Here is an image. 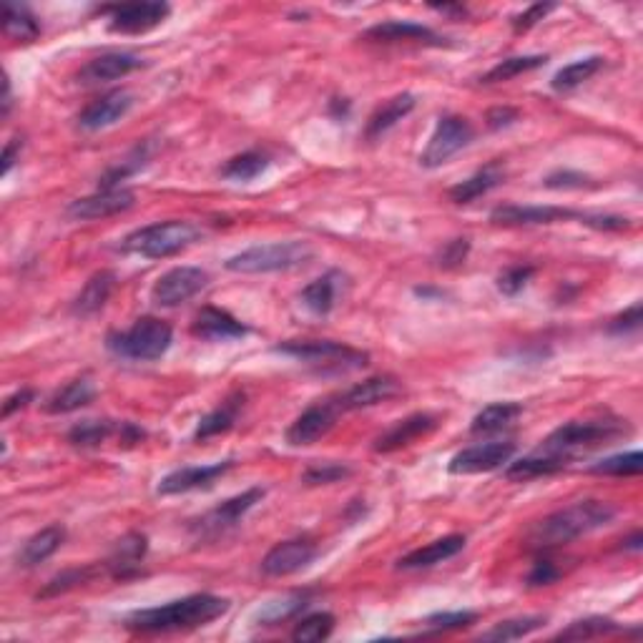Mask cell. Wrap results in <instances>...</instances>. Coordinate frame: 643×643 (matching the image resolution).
<instances>
[{
	"label": "cell",
	"mask_w": 643,
	"mask_h": 643,
	"mask_svg": "<svg viewBox=\"0 0 643 643\" xmlns=\"http://www.w3.org/2000/svg\"><path fill=\"white\" fill-rule=\"evenodd\" d=\"M232 608V601L211 593H194V596L179 598V601L164 603V606L134 611L124 621L129 631L136 633H169V631H191V628L206 626L217 621Z\"/></svg>",
	"instance_id": "cell-1"
},
{
	"label": "cell",
	"mask_w": 643,
	"mask_h": 643,
	"mask_svg": "<svg viewBox=\"0 0 643 643\" xmlns=\"http://www.w3.org/2000/svg\"><path fill=\"white\" fill-rule=\"evenodd\" d=\"M616 518V508L603 500H581L568 508L556 510L553 515L543 518L541 523L530 530V543L535 548H556L566 546V543L576 541L581 535L593 533V530L603 528Z\"/></svg>",
	"instance_id": "cell-2"
},
{
	"label": "cell",
	"mask_w": 643,
	"mask_h": 643,
	"mask_svg": "<svg viewBox=\"0 0 643 643\" xmlns=\"http://www.w3.org/2000/svg\"><path fill=\"white\" fill-rule=\"evenodd\" d=\"M314 259V247L309 242H272L257 244L227 259L224 267L234 274H272L299 269Z\"/></svg>",
	"instance_id": "cell-3"
},
{
	"label": "cell",
	"mask_w": 643,
	"mask_h": 643,
	"mask_svg": "<svg viewBox=\"0 0 643 643\" xmlns=\"http://www.w3.org/2000/svg\"><path fill=\"white\" fill-rule=\"evenodd\" d=\"M201 229L191 222L171 219V222H156L141 227L124 239L121 249L126 254H136L144 259H166L184 252L191 244L199 242Z\"/></svg>",
	"instance_id": "cell-4"
},
{
	"label": "cell",
	"mask_w": 643,
	"mask_h": 643,
	"mask_svg": "<svg viewBox=\"0 0 643 643\" xmlns=\"http://www.w3.org/2000/svg\"><path fill=\"white\" fill-rule=\"evenodd\" d=\"M171 340H174V332H171L169 322L159 317H141L136 319L131 330L111 332L106 337V347L124 360L154 362L166 355Z\"/></svg>",
	"instance_id": "cell-5"
},
{
	"label": "cell",
	"mask_w": 643,
	"mask_h": 643,
	"mask_svg": "<svg viewBox=\"0 0 643 643\" xmlns=\"http://www.w3.org/2000/svg\"><path fill=\"white\" fill-rule=\"evenodd\" d=\"M626 433V422L618 420H571L558 427V430H553V433L543 440L541 453L561 455V458L568 460L576 450L598 448V445L611 443L618 435Z\"/></svg>",
	"instance_id": "cell-6"
},
{
	"label": "cell",
	"mask_w": 643,
	"mask_h": 643,
	"mask_svg": "<svg viewBox=\"0 0 643 643\" xmlns=\"http://www.w3.org/2000/svg\"><path fill=\"white\" fill-rule=\"evenodd\" d=\"M279 355H287L292 360L304 362L325 375H340V372L360 370L370 362L367 352L347 347L342 342H284L277 347Z\"/></svg>",
	"instance_id": "cell-7"
},
{
	"label": "cell",
	"mask_w": 643,
	"mask_h": 643,
	"mask_svg": "<svg viewBox=\"0 0 643 643\" xmlns=\"http://www.w3.org/2000/svg\"><path fill=\"white\" fill-rule=\"evenodd\" d=\"M473 141V126L463 116H443L435 126L433 136L427 141L425 151L420 154V166L425 169H440L448 164L455 154Z\"/></svg>",
	"instance_id": "cell-8"
},
{
	"label": "cell",
	"mask_w": 643,
	"mask_h": 643,
	"mask_svg": "<svg viewBox=\"0 0 643 643\" xmlns=\"http://www.w3.org/2000/svg\"><path fill=\"white\" fill-rule=\"evenodd\" d=\"M209 284V274L199 267H174L156 279L151 287V302L156 307H179Z\"/></svg>",
	"instance_id": "cell-9"
},
{
	"label": "cell",
	"mask_w": 643,
	"mask_h": 643,
	"mask_svg": "<svg viewBox=\"0 0 643 643\" xmlns=\"http://www.w3.org/2000/svg\"><path fill=\"white\" fill-rule=\"evenodd\" d=\"M109 13V31L119 36H141V33L154 31L156 26L169 18V3H124V6L106 8Z\"/></svg>",
	"instance_id": "cell-10"
},
{
	"label": "cell",
	"mask_w": 643,
	"mask_h": 643,
	"mask_svg": "<svg viewBox=\"0 0 643 643\" xmlns=\"http://www.w3.org/2000/svg\"><path fill=\"white\" fill-rule=\"evenodd\" d=\"M340 412L342 407L337 405V400H325L307 407V410H304L302 415L287 427V443L292 445V448H307V445H314L317 440L325 438L332 427L337 425Z\"/></svg>",
	"instance_id": "cell-11"
},
{
	"label": "cell",
	"mask_w": 643,
	"mask_h": 643,
	"mask_svg": "<svg viewBox=\"0 0 643 643\" xmlns=\"http://www.w3.org/2000/svg\"><path fill=\"white\" fill-rule=\"evenodd\" d=\"M568 219H581V214L563 206H520V204H503L493 209L490 222L498 227H538V224H556L568 222Z\"/></svg>",
	"instance_id": "cell-12"
},
{
	"label": "cell",
	"mask_w": 643,
	"mask_h": 643,
	"mask_svg": "<svg viewBox=\"0 0 643 643\" xmlns=\"http://www.w3.org/2000/svg\"><path fill=\"white\" fill-rule=\"evenodd\" d=\"M515 455V443H485L465 448L450 460L448 470L453 475H478V473H493V470L503 468L510 463Z\"/></svg>",
	"instance_id": "cell-13"
},
{
	"label": "cell",
	"mask_w": 643,
	"mask_h": 643,
	"mask_svg": "<svg viewBox=\"0 0 643 643\" xmlns=\"http://www.w3.org/2000/svg\"><path fill=\"white\" fill-rule=\"evenodd\" d=\"M234 468V460H224V463L214 465H186V468L174 470L166 478H161L156 493L159 495H181L191 493V490H206L217 483L219 478Z\"/></svg>",
	"instance_id": "cell-14"
},
{
	"label": "cell",
	"mask_w": 643,
	"mask_h": 643,
	"mask_svg": "<svg viewBox=\"0 0 643 643\" xmlns=\"http://www.w3.org/2000/svg\"><path fill=\"white\" fill-rule=\"evenodd\" d=\"M314 558H317V546L312 541H307V538H292V541L277 543L264 556L262 573L272 578L292 576V573L304 571Z\"/></svg>",
	"instance_id": "cell-15"
},
{
	"label": "cell",
	"mask_w": 643,
	"mask_h": 643,
	"mask_svg": "<svg viewBox=\"0 0 643 643\" xmlns=\"http://www.w3.org/2000/svg\"><path fill=\"white\" fill-rule=\"evenodd\" d=\"M134 201L136 194L131 189H98L96 194L73 201L68 206V214L73 219H81V222H91V219H106L124 214V211H129L134 206Z\"/></svg>",
	"instance_id": "cell-16"
},
{
	"label": "cell",
	"mask_w": 643,
	"mask_h": 643,
	"mask_svg": "<svg viewBox=\"0 0 643 643\" xmlns=\"http://www.w3.org/2000/svg\"><path fill=\"white\" fill-rule=\"evenodd\" d=\"M146 61L136 53H126V51H111V53H101V56L91 58L86 66L78 71V81L86 83V86H96V83H109L116 81V78H124L129 73L139 71L144 68Z\"/></svg>",
	"instance_id": "cell-17"
},
{
	"label": "cell",
	"mask_w": 643,
	"mask_h": 643,
	"mask_svg": "<svg viewBox=\"0 0 643 643\" xmlns=\"http://www.w3.org/2000/svg\"><path fill=\"white\" fill-rule=\"evenodd\" d=\"M134 106V96L129 91H111L103 93L101 98L91 101L86 109L78 114V126L86 131H101L114 126L116 121L124 119Z\"/></svg>",
	"instance_id": "cell-18"
},
{
	"label": "cell",
	"mask_w": 643,
	"mask_h": 643,
	"mask_svg": "<svg viewBox=\"0 0 643 643\" xmlns=\"http://www.w3.org/2000/svg\"><path fill=\"white\" fill-rule=\"evenodd\" d=\"M262 498H264V488H252L247 490V493L237 495V498H229L227 503H222L219 508L209 510V513L199 520L196 528H199L201 535L224 533L227 528L237 525L239 520H242Z\"/></svg>",
	"instance_id": "cell-19"
},
{
	"label": "cell",
	"mask_w": 643,
	"mask_h": 643,
	"mask_svg": "<svg viewBox=\"0 0 643 643\" xmlns=\"http://www.w3.org/2000/svg\"><path fill=\"white\" fill-rule=\"evenodd\" d=\"M438 425H440L438 417L427 415V412H417V415L405 417V420L395 422L385 435L377 438L375 453H395V450L407 448V445H412L415 440L433 433Z\"/></svg>",
	"instance_id": "cell-20"
},
{
	"label": "cell",
	"mask_w": 643,
	"mask_h": 643,
	"mask_svg": "<svg viewBox=\"0 0 643 643\" xmlns=\"http://www.w3.org/2000/svg\"><path fill=\"white\" fill-rule=\"evenodd\" d=\"M402 385L392 375L370 377V380L360 382V385L350 387L347 392H342L340 397H335L337 405L342 407V412L362 410V407L380 405V402L392 400L395 395H400Z\"/></svg>",
	"instance_id": "cell-21"
},
{
	"label": "cell",
	"mask_w": 643,
	"mask_h": 643,
	"mask_svg": "<svg viewBox=\"0 0 643 643\" xmlns=\"http://www.w3.org/2000/svg\"><path fill=\"white\" fill-rule=\"evenodd\" d=\"M247 332L249 330L237 317H232V314L217 307H204L196 314L194 322H191V335L206 342L239 340V337H244Z\"/></svg>",
	"instance_id": "cell-22"
},
{
	"label": "cell",
	"mask_w": 643,
	"mask_h": 643,
	"mask_svg": "<svg viewBox=\"0 0 643 643\" xmlns=\"http://www.w3.org/2000/svg\"><path fill=\"white\" fill-rule=\"evenodd\" d=\"M465 548V535H445V538H438V541L427 543V546L417 548V551L407 553L397 561V568L400 571H420V568H433L438 563L448 561V558H455Z\"/></svg>",
	"instance_id": "cell-23"
},
{
	"label": "cell",
	"mask_w": 643,
	"mask_h": 643,
	"mask_svg": "<svg viewBox=\"0 0 643 643\" xmlns=\"http://www.w3.org/2000/svg\"><path fill=\"white\" fill-rule=\"evenodd\" d=\"M365 38H372V41H380V43L417 41V43H427V46H445L443 36H438V33L430 31L427 26H420V23H412V21L377 23V26H372L370 31L365 33Z\"/></svg>",
	"instance_id": "cell-24"
},
{
	"label": "cell",
	"mask_w": 643,
	"mask_h": 643,
	"mask_svg": "<svg viewBox=\"0 0 643 643\" xmlns=\"http://www.w3.org/2000/svg\"><path fill=\"white\" fill-rule=\"evenodd\" d=\"M242 407H244V392H232L222 405L214 407L209 415L201 417L199 427H196V433H194L196 443H204V440L229 433V430L237 425V417L239 412H242Z\"/></svg>",
	"instance_id": "cell-25"
},
{
	"label": "cell",
	"mask_w": 643,
	"mask_h": 643,
	"mask_svg": "<svg viewBox=\"0 0 643 643\" xmlns=\"http://www.w3.org/2000/svg\"><path fill=\"white\" fill-rule=\"evenodd\" d=\"M146 535L141 533H129L124 535L114 548V556L109 558V571L111 576L119 578V581H126L131 576H139V566L146 556Z\"/></svg>",
	"instance_id": "cell-26"
},
{
	"label": "cell",
	"mask_w": 643,
	"mask_h": 643,
	"mask_svg": "<svg viewBox=\"0 0 643 643\" xmlns=\"http://www.w3.org/2000/svg\"><path fill=\"white\" fill-rule=\"evenodd\" d=\"M503 179H505V169L498 164V161H493V164H488V166H483L480 171H475L470 179L455 184L453 189L448 191V196L453 204H470V201L480 199V196H485L488 191H493L495 186L503 184Z\"/></svg>",
	"instance_id": "cell-27"
},
{
	"label": "cell",
	"mask_w": 643,
	"mask_h": 643,
	"mask_svg": "<svg viewBox=\"0 0 643 643\" xmlns=\"http://www.w3.org/2000/svg\"><path fill=\"white\" fill-rule=\"evenodd\" d=\"M412 109H415V96H412V93H397V96H392L390 101L382 103L380 109L370 116L365 136L370 141L382 139V136L390 129H395Z\"/></svg>",
	"instance_id": "cell-28"
},
{
	"label": "cell",
	"mask_w": 643,
	"mask_h": 643,
	"mask_svg": "<svg viewBox=\"0 0 643 643\" xmlns=\"http://www.w3.org/2000/svg\"><path fill=\"white\" fill-rule=\"evenodd\" d=\"M63 541H66V528L63 525H48V528L38 530L36 535L28 538L23 551L18 553V566H41L43 561H48L63 546Z\"/></svg>",
	"instance_id": "cell-29"
},
{
	"label": "cell",
	"mask_w": 643,
	"mask_h": 643,
	"mask_svg": "<svg viewBox=\"0 0 643 643\" xmlns=\"http://www.w3.org/2000/svg\"><path fill=\"white\" fill-rule=\"evenodd\" d=\"M114 287H116L114 272H96L86 284H83L81 292H78L76 302H73V312H76L78 317H91V314H96L98 309H103V304L109 302Z\"/></svg>",
	"instance_id": "cell-30"
},
{
	"label": "cell",
	"mask_w": 643,
	"mask_h": 643,
	"mask_svg": "<svg viewBox=\"0 0 643 643\" xmlns=\"http://www.w3.org/2000/svg\"><path fill=\"white\" fill-rule=\"evenodd\" d=\"M93 397H96V387L88 377H78V380H71L66 387L53 392L46 402V412L51 415H66V412H76L81 407L91 405Z\"/></svg>",
	"instance_id": "cell-31"
},
{
	"label": "cell",
	"mask_w": 643,
	"mask_h": 643,
	"mask_svg": "<svg viewBox=\"0 0 643 643\" xmlns=\"http://www.w3.org/2000/svg\"><path fill=\"white\" fill-rule=\"evenodd\" d=\"M342 274L330 272L325 277L314 279L302 289V304L314 314V317H327L337 302V292H340Z\"/></svg>",
	"instance_id": "cell-32"
},
{
	"label": "cell",
	"mask_w": 643,
	"mask_h": 643,
	"mask_svg": "<svg viewBox=\"0 0 643 643\" xmlns=\"http://www.w3.org/2000/svg\"><path fill=\"white\" fill-rule=\"evenodd\" d=\"M566 468V458L551 453H538L528 455V458H520L515 463H510V468L505 470V478L515 480V483H525V480L543 478V475H553L558 470Z\"/></svg>",
	"instance_id": "cell-33"
},
{
	"label": "cell",
	"mask_w": 643,
	"mask_h": 643,
	"mask_svg": "<svg viewBox=\"0 0 643 643\" xmlns=\"http://www.w3.org/2000/svg\"><path fill=\"white\" fill-rule=\"evenodd\" d=\"M520 415H523V407L518 402H493L473 417L470 430H473V435L500 433V430L513 425Z\"/></svg>",
	"instance_id": "cell-34"
},
{
	"label": "cell",
	"mask_w": 643,
	"mask_h": 643,
	"mask_svg": "<svg viewBox=\"0 0 643 643\" xmlns=\"http://www.w3.org/2000/svg\"><path fill=\"white\" fill-rule=\"evenodd\" d=\"M3 31L16 43H33L41 36V23L26 6L6 3L3 6Z\"/></svg>",
	"instance_id": "cell-35"
},
{
	"label": "cell",
	"mask_w": 643,
	"mask_h": 643,
	"mask_svg": "<svg viewBox=\"0 0 643 643\" xmlns=\"http://www.w3.org/2000/svg\"><path fill=\"white\" fill-rule=\"evenodd\" d=\"M603 68V58L601 56H591V58H581V61H573L568 66H563L561 71L553 76L551 86L553 91L558 93H568L573 88H578L581 83H586L588 78L596 76L598 71Z\"/></svg>",
	"instance_id": "cell-36"
},
{
	"label": "cell",
	"mask_w": 643,
	"mask_h": 643,
	"mask_svg": "<svg viewBox=\"0 0 643 643\" xmlns=\"http://www.w3.org/2000/svg\"><path fill=\"white\" fill-rule=\"evenodd\" d=\"M119 430L121 425H116L114 420H83L68 430V443L76 448H98Z\"/></svg>",
	"instance_id": "cell-37"
},
{
	"label": "cell",
	"mask_w": 643,
	"mask_h": 643,
	"mask_svg": "<svg viewBox=\"0 0 643 643\" xmlns=\"http://www.w3.org/2000/svg\"><path fill=\"white\" fill-rule=\"evenodd\" d=\"M149 156H151V144H139L134 151H131L129 159L121 161L119 166H114V169H109L101 176L98 189H121V181H126L129 176H134L136 171L144 169V166L149 164Z\"/></svg>",
	"instance_id": "cell-38"
},
{
	"label": "cell",
	"mask_w": 643,
	"mask_h": 643,
	"mask_svg": "<svg viewBox=\"0 0 643 643\" xmlns=\"http://www.w3.org/2000/svg\"><path fill=\"white\" fill-rule=\"evenodd\" d=\"M546 61H548L546 56H513V58H505V61L495 63V66L490 68V71L485 73L483 78H480V83L510 81V78L523 76V73L535 71V68L546 66Z\"/></svg>",
	"instance_id": "cell-39"
},
{
	"label": "cell",
	"mask_w": 643,
	"mask_h": 643,
	"mask_svg": "<svg viewBox=\"0 0 643 643\" xmlns=\"http://www.w3.org/2000/svg\"><path fill=\"white\" fill-rule=\"evenodd\" d=\"M611 633H626V628L618 626L616 621L603 616L583 618V621L571 623L566 631L558 633V641H581V638H598V636H611Z\"/></svg>",
	"instance_id": "cell-40"
},
{
	"label": "cell",
	"mask_w": 643,
	"mask_h": 643,
	"mask_svg": "<svg viewBox=\"0 0 643 643\" xmlns=\"http://www.w3.org/2000/svg\"><path fill=\"white\" fill-rule=\"evenodd\" d=\"M269 159L259 151H244V154L234 156L224 164L222 176L229 181H252L257 176H262L267 171Z\"/></svg>",
	"instance_id": "cell-41"
},
{
	"label": "cell",
	"mask_w": 643,
	"mask_h": 643,
	"mask_svg": "<svg viewBox=\"0 0 643 643\" xmlns=\"http://www.w3.org/2000/svg\"><path fill=\"white\" fill-rule=\"evenodd\" d=\"M546 623V618L541 616H528V618H513V621H500L495 623L490 631L483 633V641H498V643H505V641H518V638H525L530 636L533 631H538V628Z\"/></svg>",
	"instance_id": "cell-42"
},
{
	"label": "cell",
	"mask_w": 643,
	"mask_h": 643,
	"mask_svg": "<svg viewBox=\"0 0 643 643\" xmlns=\"http://www.w3.org/2000/svg\"><path fill=\"white\" fill-rule=\"evenodd\" d=\"M304 606H307V593H292V596L269 601L267 606L259 611L257 621H259V626H274V623H282V621H287V618L297 616Z\"/></svg>",
	"instance_id": "cell-43"
},
{
	"label": "cell",
	"mask_w": 643,
	"mask_h": 643,
	"mask_svg": "<svg viewBox=\"0 0 643 643\" xmlns=\"http://www.w3.org/2000/svg\"><path fill=\"white\" fill-rule=\"evenodd\" d=\"M332 631H335V616L322 611V613H312V616L302 618V621L294 626L292 638L299 643H317L330 638Z\"/></svg>",
	"instance_id": "cell-44"
},
{
	"label": "cell",
	"mask_w": 643,
	"mask_h": 643,
	"mask_svg": "<svg viewBox=\"0 0 643 643\" xmlns=\"http://www.w3.org/2000/svg\"><path fill=\"white\" fill-rule=\"evenodd\" d=\"M643 470V455L638 450H631V453L611 455V458H603L601 463H596L591 468L593 475H613V478H623V475H638Z\"/></svg>",
	"instance_id": "cell-45"
},
{
	"label": "cell",
	"mask_w": 643,
	"mask_h": 643,
	"mask_svg": "<svg viewBox=\"0 0 643 643\" xmlns=\"http://www.w3.org/2000/svg\"><path fill=\"white\" fill-rule=\"evenodd\" d=\"M96 576H98V568H71V571H63L58 573L56 578L48 581V586L38 593V598L61 596V593H68L73 591V588L83 586V583H91Z\"/></svg>",
	"instance_id": "cell-46"
},
{
	"label": "cell",
	"mask_w": 643,
	"mask_h": 643,
	"mask_svg": "<svg viewBox=\"0 0 643 643\" xmlns=\"http://www.w3.org/2000/svg\"><path fill=\"white\" fill-rule=\"evenodd\" d=\"M352 470L347 465L340 463H314L304 470L302 480L307 485H330V483H340V480L350 478Z\"/></svg>",
	"instance_id": "cell-47"
},
{
	"label": "cell",
	"mask_w": 643,
	"mask_h": 643,
	"mask_svg": "<svg viewBox=\"0 0 643 643\" xmlns=\"http://www.w3.org/2000/svg\"><path fill=\"white\" fill-rule=\"evenodd\" d=\"M533 274L535 267H530V264H518V267L505 269L498 277V292L505 294V297H515L518 292H523L525 284L533 279Z\"/></svg>",
	"instance_id": "cell-48"
},
{
	"label": "cell",
	"mask_w": 643,
	"mask_h": 643,
	"mask_svg": "<svg viewBox=\"0 0 643 643\" xmlns=\"http://www.w3.org/2000/svg\"><path fill=\"white\" fill-rule=\"evenodd\" d=\"M478 621V613L473 611H448V613H435L425 621L427 628L433 631H458V628H468Z\"/></svg>",
	"instance_id": "cell-49"
},
{
	"label": "cell",
	"mask_w": 643,
	"mask_h": 643,
	"mask_svg": "<svg viewBox=\"0 0 643 643\" xmlns=\"http://www.w3.org/2000/svg\"><path fill=\"white\" fill-rule=\"evenodd\" d=\"M551 11H556V3H535V6L525 8L523 13H518V16L513 18V31L528 33L530 28L538 26V23H541Z\"/></svg>",
	"instance_id": "cell-50"
},
{
	"label": "cell",
	"mask_w": 643,
	"mask_h": 643,
	"mask_svg": "<svg viewBox=\"0 0 643 643\" xmlns=\"http://www.w3.org/2000/svg\"><path fill=\"white\" fill-rule=\"evenodd\" d=\"M638 327H641V302H636L626 312L618 314L611 325H608V332L611 335H631V332H638Z\"/></svg>",
	"instance_id": "cell-51"
},
{
	"label": "cell",
	"mask_w": 643,
	"mask_h": 643,
	"mask_svg": "<svg viewBox=\"0 0 643 643\" xmlns=\"http://www.w3.org/2000/svg\"><path fill=\"white\" fill-rule=\"evenodd\" d=\"M468 252H470L468 239H455V242L445 244L443 252H440V257H438V264L443 269H455L465 262Z\"/></svg>",
	"instance_id": "cell-52"
},
{
	"label": "cell",
	"mask_w": 643,
	"mask_h": 643,
	"mask_svg": "<svg viewBox=\"0 0 643 643\" xmlns=\"http://www.w3.org/2000/svg\"><path fill=\"white\" fill-rule=\"evenodd\" d=\"M588 181L591 179L578 174V171H556V174L548 176L546 186L548 189H583V186H591Z\"/></svg>",
	"instance_id": "cell-53"
},
{
	"label": "cell",
	"mask_w": 643,
	"mask_h": 643,
	"mask_svg": "<svg viewBox=\"0 0 643 643\" xmlns=\"http://www.w3.org/2000/svg\"><path fill=\"white\" fill-rule=\"evenodd\" d=\"M561 578V571L551 561H538L528 573V586H551Z\"/></svg>",
	"instance_id": "cell-54"
},
{
	"label": "cell",
	"mask_w": 643,
	"mask_h": 643,
	"mask_svg": "<svg viewBox=\"0 0 643 643\" xmlns=\"http://www.w3.org/2000/svg\"><path fill=\"white\" fill-rule=\"evenodd\" d=\"M581 222L593 229H601V232H623V229L631 227L628 219L623 217H588V214H581Z\"/></svg>",
	"instance_id": "cell-55"
},
{
	"label": "cell",
	"mask_w": 643,
	"mask_h": 643,
	"mask_svg": "<svg viewBox=\"0 0 643 643\" xmlns=\"http://www.w3.org/2000/svg\"><path fill=\"white\" fill-rule=\"evenodd\" d=\"M515 121H518V111L508 109V106H503V109H493L488 114V126L493 131L508 129V126L515 124Z\"/></svg>",
	"instance_id": "cell-56"
},
{
	"label": "cell",
	"mask_w": 643,
	"mask_h": 643,
	"mask_svg": "<svg viewBox=\"0 0 643 643\" xmlns=\"http://www.w3.org/2000/svg\"><path fill=\"white\" fill-rule=\"evenodd\" d=\"M33 397H36V392L28 390V387H26V390H18L16 395L8 397L6 405H3V417H11L16 410H23V407H26L28 402H33Z\"/></svg>",
	"instance_id": "cell-57"
},
{
	"label": "cell",
	"mask_w": 643,
	"mask_h": 643,
	"mask_svg": "<svg viewBox=\"0 0 643 643\" xmlns=\"http://www.w3.org/2000/svg\"><path fill=\"white\" fill-rule=\"evenodd\" d=\"M21 149H23V139H21V136H13V139L8 141L6 151H3V176L11 174L13 164H16V159H18V154H21Z\"/></svg>",
	"instance_id": "cell-58"
},
{
	"label": "cell",
	"mask_w": 643,
	"mask_h": 643,
	"mask_svg": "<svg viewBox=\"0 0 643 643\" xmlns=\"http://www.w3.org/2000/svg\"><path fill=\"white\" fill-rule=\"evenodd\" d=\"M11 103H13L11 78H6V83H3V116H8V111H11Z\"/></svg>",
	"instance_id": "cell-59"
},
{
	"label": "cell",
	"mask_w": 643,
	"mask_h": 643,
	"mask_svg": "<svg viewBox=\"0 0 643 643\" xmlns=\"http://www.w3.org/2000/svg\"><path fill=\"white\" fill-rule=\"evenodd\" d=\"M641 533H633L631 538H628V541H623V548H628V551H638V548H641Z\"/></svg>",
	"instance_id": "cell-60"
}]
</instances>
